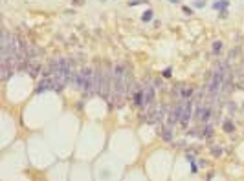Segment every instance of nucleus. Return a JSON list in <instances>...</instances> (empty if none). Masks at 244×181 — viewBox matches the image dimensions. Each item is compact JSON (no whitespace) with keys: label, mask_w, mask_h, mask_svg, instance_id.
Instances as JSON below:
<instances>
[{"label":"nucleus","mask_w":244,"mask_h":181,"mask_svg":"<svg viewBox=\"0 0 244 181\" xmlns=\"http://www.w3.org/2000/svg\"><path fill=\"white\" fill-rule=\"evenodd\" d=\"M94 71L90 68H84L79 71V88H83V92L86 95H92L96 90V79H92Z\"/></svg>","instance_id":"1"},{"label":"nucleus","mask_w":244,"mask_h":181,"mask_svg":"<svg viewBox=\"0 0 244 181\" xmlns=\"http://www.w3.org/2000/svg\"><path fill=\"white\" fill-rule=\"evenodd\" d=\"M191 114H193V103H191V101H186V108H184V114H182L180 123H182V125H187L189 119H191Z\"/></svg>","instance_id":"2"},{"label":"nucleus","mask_w":244,"mask_h":181,"mask_svg":"<svg viewBox=\"0 0 244 181\" xmlns=\"http://www.w3.org/2000/svg\"><path fill=\"white\" fill-rule=\"evenodd\" d=\"M184 108H186V101H182V103H180V104L173 110V114H171V123H176V121H180V119H182Z\"/></svg>","instance_id":"3"},{"label":"nucleus","mask_w":244,"mask_h":181,"mask_svg":"<svg viewBox=\"0 0 244 181\" xmlns=\"http://www.w3.org/2000/svg\"><path fill=\"white\" fill-rule=\"evenodd\" d=\"M154 101V90L151 86H147L143 90V103H152Z\"/></svg>","instance_id":"4"},{"label":"nucleus","mask_w":244,"mask_h":181,"mask_svg":"<svg viewBox=\"0 0 244 181\" xmlns=\"http://www.w3.org/2000/svg\"><path fill=\"white\" fill-rule=\"evenodd\" d=\"M51 84H53V82H51L50 79H44V81H42V82L39 84V88H37V93H40V92H46V90H48V88H50Z\"/></svg>","instance_id":"5"},{"label":"nucleus","mask_w":244,"mask_h":181,"mask_svg":"<svg viewBox=\"0 0 244 181\" xmlns=\"http://www.w3.org/2000/svg\"><path fill=\"white\" fill-rule=\"evenodd\" d=\"M209 115H211V108L208 106V108H200V121H208L209 119Z\"/></svg>","instance_id":"6"},{"label":"nucleus","mask_w":244,"mask_h":181,"mask_svg":"<svg viewBox=\"0 0 244 181\" xmlns=\"http://www.w3.org/2000/svg\"><path fill=\"white\" fill-rule=\"evenodd\" d=\"M213 7H215V9H226V7H228V2H226V0H219V2L213 4Z\"/></svg>","instance_id":"7"},{"label":"nucleus","mask_w":244,"mask_h":181,"mask_svg":"<svg viewBox=\"0 0 244 181\" xmlns=\"http://www.w3.org/2000/svg\"><path fill=\"white\" fill-rule=\"evenodd\" d=\"M141 20H143V22H149V20H152V11H151V9H147V11L141 15Z\"/></svg>","instance_id":"8"},{"label":"nucleus","mask_w":244,"mask_h":181,"mask_svg":"<svg viewBox=\"0 0 244 181\" xmlns=\"http://www.w3.org/2000/svg\"><path fill=\"white\" fill-rule=\"evenodd\" d=\"M162 137H163L165 141H169V139L173 137V134H171V130H169V128H163V132H162Z\"/></svg>","instance_id":"9"},{"label":"nucleus","mask_w":244,"mask_h":181,"mask_svg":"<svg viewBox=\"0 0 244 181\" xmlns=\"http://www.w3.org/2000/svg\"><path fill=\"white\" fill-rule=\"evenodd\" d=\"M134 99H136V101H134V103H136V104H143V92H138V93H136V97H134Z\"/></svg>","instance_id":"10"},{"label":"nucleus","mask_w":244,"mask_h":181,"mask_svg":"<svg viewBox=\"0 0 244 181\" xmlns=\"http://www.w3.org/2000/svg\"><path fill=\"white\" fill-rule=\"evenodd\" d=\"M220 48H222V42H219V40H217V42H213V53H219V51H220Z\"/></svg>","instance_id":"11"},{"label":"nucleus","mask_w":244,"mask_h":181,"mask_svg":"<svg viewBox=\"0 0 244 181\" xmlns=\"http://www.w3.org/2000/svg\"><path fill=\"white\" fill-rule=\"evenodd\" d=\"M224 130H226V132H233V125H231L230 121H226V123H224Z\"/></svg>","instance_id":"12"},{"label":"nucleus","mask_w":244,"mask_h":181,"mask_svg":"<svg viewBox=\"0 0 244 181\" xmlns=\"http://www.w3.org/2000/svg\"><path fill=\"white\" fill-rule=\"evenodd\" d=\"M204 136H206V137H209V136H211V126H206V130H204Z\"/></svg>","instance_id":"13"},{"label":"nucleus","mask_w":244,"mask_h":181,"mask_svg":"<svg viewBox=\"0 0 244 181\" xmlns=\"http://www.w3.org/2000/svg\"><path fill=\"white\" fill-rule=\"evenodd\" d=\"M171 71H173L171 68H167V70H163V77H171Z\"/></svg>","instance_id":"14"},{"label":"nucleus","mask_w":244,"mask_h":181,"mask_svg":"<svg viewBox=\"0 0 244 181\" xmlns=\"http://www.w3.org/2000/svg\"><path fill=\"white\" fill-rule=\"evenodd\" d=\"M191 93H193V92H191V90H184V97H189V95H191Z\"/></svg>","instance_id":"15"},{"label":"nucleus","mask_w":244,"mask_h":181,"mask_svg":"<svg viewBox=\"0 0 244 181\" xmlns=\"http://www.w3.org/2000/svg\"><path fill=\"white\" fill-rule=\"evenodd\" d=\"M184 13H186V15H191V13H193V11H191V9H189V7H184Z\"/></svg>","instance_id":"16"},{"label":"nucleus","mask_w":244,"mask_h":181,"mask_svg":"<svg viewBox=\"0 0 244 181\" xmlns=\"http://www.w3.org/2000/svg\"><path fill=\"white\" fill-rule=\"evenodd\" d=\"M169 2H173V4H178V2H180V0H169Z\"/></svg>","instance_id":"17"},{"label":"nucleus","mask_w":244,"mask_h":181,"mask_svg":"<svg viewBox=\"0 0 244 181\" xmlns=\"http://www.w3.org/2000/svg\"><path fill=\"white\" fill-rule=\"evenodd\" d=\"M75 4H83V0H75Z\"/></svg>","instance_id":"18"}]
</instances>
